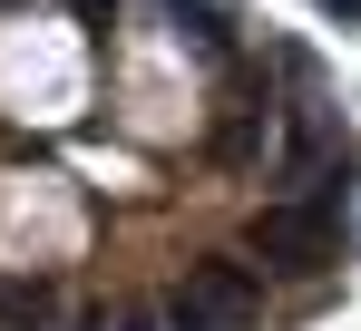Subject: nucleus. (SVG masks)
<instances>
[{
	"mask_svg": "<svg viewBox=\"0 0 361 331\" xmlns=\"http://www.w3.org/2000/svg\"><path fill=\"white\" fill-rule=\"evenodd\" d=\"M264 302H274V282L244 254H195V263H176L157 282L166 331H264Z\"/></svg>",
	"mask_w": 361,
	"mask_h": 331,
	"instance_id": "obj_2",
	"label": "nucleus"
},
{
	"mask_svg": "<svg viewBox=\"0 0 361 331\" xmlns=\"http://www.w3.org/2000/svg\"><path fill=\"white\" fill-rule=\"evenodd\" d=\"M312 10H332L342 30H361V0H312Z\"/></svg>",
	"mask_w": 361,
	"mask_h": 331,
	"instance_id": "obj_3",
	"label": "nucleus"
},
{
	"mask_svg": "<svg viewBox=\"0 0 361 331\" xmlns=\"http://www.w3.org/2000/svg\"><path fill=\"white\" fill-rule=\"evenodd\" d=\"M352 205H361V175L352 185H312V195H264V205H244L235 254L264 282H322L342 254H352V234H361Z\"/></svg>",
	"mask_w": 361,
	"mask_h": 331,
	"instance_id": "obj_1",
	"label": "nucleus"
}]
</instances>
